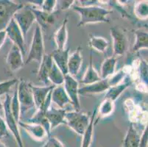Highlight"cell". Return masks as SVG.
Listing matches in <instances>:
<instances>
[{
    "mask_svg": "<svg viewBox=\"0 0 148 147\" xmlns=\"http://www.w3.org/2000/svg\"><path fill=\"white\" fill-rule=\"evenodd\" d=\"M72 8L80 16V21L77 24L78 27L88 24L109 23L108 16L112 13L111 10L100 6L80 7L74 5Z\"/></svg>",
    "mask_w": 148,
    "mask_h": 147,
    "instance_id": "6da1fadb",
    "label": "cell"
},
{
    "mask_svg": "<svg viewBox=\"0 0 148 147\" xmlns=\"http://www.w3.org/2000/svg\"><path fill=\"white\" fill-rule=\"evenodd\" d=\"M17 97L20 106V119L25 116L28 112L36 109L33 99L30 83L25 80H21L16 86Z\"/></svg>",
    "mask_w": 148,
    "mask_h": 147,
    "instance_id": "7a4b0ae2",
    "label": "cell"
},
{
    "mask_svg": "<svg viewBox=\"0 0 148 147\" xmlns=\"http://www.w3.org/2000/svg\"><path fill=\"white\" fill-rule=\"evenodd\" d=\"M44 55V43L42 31L41 27L38 25L33 33L29 54L25 63L28 64L31 61L34 60L40 63Z\"/></svg>",
    "mask_w": 148,
    "mask_h": 147,
    "instance_id": "3957f363",
    "label": "cell"
},
{
    "mask_svg": "<svg viewBox=\"0 0 148 147\" xmlns=\"http://www.w3.org/2000/svg\"><path fill=\"white\" fill-rule=\"evenodd\" d=\"M89 120L90 118L87 114L80 111L66 113L65 124L80 135H83L86 131L89 124Z\"/></svg>",
    "mask_w": 148,
    "mask_h": 147,
    "instance_id": "277c9868",
    "label": "cell"
},
{
    "mask_svg": "<svg viewBox=\"0 0 148 147\" xmlns=\"http://www.w3.org/2000/svg\"><path fill=\"white\" fill-rule=\"evenodd\" d=\"M5 102L3 103V110L4 113H5V123H6L8 129L13 134V136L14 137L18 147H25L24 143L22 141L21 134L19 133V129H18V122L16 121V119L13 117V114L10 110V101H11V97L10 95L7 94L5 95Z\"/></svg>",
    "mask_w": 148,
    "mask_h": 147,
    "instance_id": "5b68a950",
    "label": "cell"
},
{
    "mask_svg": "<svg viewBox=\"0 0 148 147\" xmlns=\"http://www.w3.org/2000/svg\"><path fill=\"white\" fill-rule=\"evenodd\" d=\"M23 6L22 3L10 0H0V31L5 30L15 13Z\"/></svg>",
    "mask_w": 148,
    "mask_h": 147,
    "instance_id": "8992f818",
    "label": "cell"
},
{
    "mask_svg": "<svg viewBox=\"0 0 148 147\" xmlns=\"http://www.w3.org/2000/svg\"><path fill=\"white\" fill-rule=\"evenodd\" d=\"M13 19L21 29L24 37H26L29 28L36 21V18L31 10V7L24 5L13 16Z\"/></svg>",
    "mask_w": 148,
    "mask_h": 147,
    "instance_id": "52a82bcc",
    "label": "cell"
},
{
    "mask_svg": "<svg viewBox=\"0 0 148 147\" xmlns=\"http://www.w3.org/2000/svg\"><path fill=\"white\" fill-rule=\"evenodd\" d=\"M113 40V56L117 57L125 53L128 46V39L126 33L121 28L113 27L110 29Z\"/></svg>",
    "mask_w": 148,
    "mask_h": 147,
    "instance_id": "ba28073f",
    "label": "cell"
},
{
    "mask_svg": "<svg viewBox=\"0 0 148 147\" xmlns=\"http://www.w3.org/2000/svg\"><path fill=\"white\" fill-rule=\"evenodd\" d=\"M63 85L75 111H80L78 82L72 76L66 75L64 76V82Z\"/></svg>",
    "mask_w": 148,
    "mask_h": 147,
    "instance_id": "9c48e42d",
    "label": "cell"
},
{
    "mask_svg": "<svg viewBox=\"0 0 148 147\" xmlns=\"http://www.w3.org/2000/svg\"><path fill=\"white\" fill-rule=\"evenodd\" d=\"M5 32H6L7 37H8L10 40L13 42V45L16 46L20 51L22 53L23 56H25L27 52L26 45H25V37L23 36L21 29L17 25L16 22L15 20L12 19L9 24L5 28Z\"/></svg>",
    "mask_w": 148,
    "mask_h": 147,
    "instance_id": "30bf717a",
    "label": "cell"
},
{
    "mask_svg": "<svg viewBox=\"0 0 148 147\" xmlns=\"http://www.w3.org/2000/svg\"><path fill=\"white\" fill-rule=\"evenodd\" d=\"M6 64L9 69L13 72L21 69L24 65V56L16 46L13 45L6 57Z\"/></svg>",
    "mask_w": 148,
    "mask_h": 147,
    "instance_id": "8fae6325",
    "label": "cell"
},
{
    "mask_svg": "<svg viewBox=\"0 0 148 147\" xmlns=\"http://www.w3.org/2000/svg\"><path fill=\"white\" fill-rule=\"evenodd\" d=\"M66 110L65 109L56 108L50 106L46 112L45 117L50 126V129H54L58 125L65 123V115Z\"/></svg>",
    "mask_w": 148,
    "mask_h": 147,
    "instance_id": "7c38bea8",
    "label": "cell"
},
{
    "mask_svg": "<svg viewBox=\"0 0 148 147\" xmlns=\"http://www.w3.org/2000/svg\"><path fill=\"white\" fill-rule=\"evenodd\" d=\"M69 48L64 49H56L50 55L55 64L58 67L64 76L68 75L67 65H68V60L69 57Z\"/></svg>",
    "mask_w": 148,
    "mask_h": 147,
    "instance_id": "4fadbf2b",
    "label": "cell"
},
{
    "mask_svg": "<svg viewBox=\"0 0 148 147\" xmlns=\"http://www.w3.org/2000/svg\"><path fill=\"white\" fill-rule=\"evenodd\" d=\"M81 50V47L78 46L76 51L69 57L68 65H67L68 75L72 76V77L77 75L81 68L82 63H83Z\"/></svg>",
    "mask_w": 148,
    "mask_h": 147,
    "instance_id": "5bb4252c",
    "label": "cell"
},
{
    "mask_svg": "<svg viewBox=\"0 0 148 147\" xmlns=\"http://www.w3.org/2000/svg\"><path fill=\"white\" fill-rule=\"evenodd\" d=\"M110 88L108 79H101V80L93 83V84L85 85L82 88H79L78 93L80 95H92V94H102L107 91Z\"/></svg>",
    "mask_w": 148,
    "mask_h": 147,
    "instance_id": "9a60e30c",
    "label": "cell"
},
{
    "mask_svg": "<svg viewBox=\"0 0 148 147\" xmlns=\"http://www.w3.org/2000/svg\"><path fill=\"white\" fill-rule=\"evenodd\" d=\"M18 124L24 128L29 135L36 141H42L46 136H48L45 129L40 124L29 123L24 121H19Z\"/></svg>",
    "mask_w": 148,
    "mask_h": 147,
    "instance_id": "2e32d148",
    "label": "cell"
},
{
    "mask_svg": "<svg viewBox=\"0 0 148 147\" xmlns=\"http://www.w3.org/2000/svg\"><path fill=\"white\" fill-rule=\"evenodd\" d=\"M55 85H45V86H36L33 85V84H30L31 90L33 93V99H34L35 105H36V109L39 108L41 105L44 104V101L46 100V98L49 94V93L52 91Z\"/></svg>",
    "mask_w": 148,
    "mask_h": 147,
    "instance_id": "e0dca14e",
    "label": "cell"
},
{
    "mask_svg": "<svg viewBox=\"0 0 148 147\" xmlns=\"http://www.w3.org/2000/svg\"><path fill=\"white\" fill-rule=\"evenodd\" d=\"M51 101L60 109H65V107L67 105L71 104L69 98L66 93L63 85L56 86L52 89Z\"/></svg>",
    "mask_w": 148,
    "mask_h": 147,
    "instance_id": "ac0fdd59",
    "label": "cell"
},
{
    "mask_svg": "<svg viewBox=\"0 0 148 147\" xmlns=\"http://www.w3.org/2000/svg\"><path fill=\"white\" fill-rule=\"evenodd\" d=\"M53 60L50 55L45 54L43 57L42 60L39 63L40 66L38 71V79L44 83V85H47L49 83L48 80V75L51 69Z\"/></svg>",
    "mask_w": 148,
    "mask_h": 147,
    "instance_id": "d6986e66",
    "label": "cell"
},
{
    "mask_svg": "<svg viewBox=\"0 0 148 147\" xmlns=\"http://www.w3.org/2000/svg\"><path fill=\"white\" fill-rule=\"evenodd\" d=\"M31 10L36 18V21L38 23V26L41 28L49 27L55 22V15L53 13H47L43 10L31 7Z\"/></svg>",
    "mask_w": 148,
    "mask_h": 147,
    "instance_id": "ffe728a7",
    "label": "cell"
},
{
    "mask_svg": "<svg viewBox=\"0 0 148 147\" xmlns=\"http://www.w3.org/2000/svg\"><path fill=\"white\" fill-rule=\"evenodd\" d=\"M68 16L64 18L61 26L56 32L54 36V40L56 44L57 49H64L68 40V29H67V24H68Z\"/></svg>",
    "mask_w": 148,
    "mask_h": 147,
    "instance_id": "44dd1931",
    "label": "cell"
},
{
    "mask_svg": "<svg viewBox=\"0 0 148 147\" xmlns=\"http://www.w3.org/2000/svg\"><path fill=\"white\" fill-rule=\"evenodd\" d=\"M101 77L97 73V71L95 70L94 65H93V56L92 52L90 53L89 57V64L88 66L86 71L85 73L84 76L80 80V83L85 85H88L93 84V83L98 82L101 80Z\"/></svg>",
    "mask_w": 148,
    "mask_h": 147,
    "instance_id": "7402d4cb",
    "label": "cell"
},
{
    "mask_svg": "<svg viewBox=\"0 0 148 147\" xmlns=\"http://www.w3.org/2000/svg\"><path fill=\"white\" fill-rule=\"evenodd\" d=\"M117 62V57H108L102 63L100 69V77L102 79H107L112 76L116 71V65Z\"/></svg>",
    "mask_w": 148,
    "mask_h": 147,
    "instance_id": "603a6c76",
    "label": "cell"
},
{
    "mask_svg": "<svg viewBox=\"0 0 148 147\" xmlns=\"http://www.w3.org/2000/svg\"><path fill=\"white\" fill-rule=\"evenodd\" d=\"M97 114V107L95 108V110L93 112L92 115L90 117L89 124H88L86 131L83 133L81 147H90V146H91V142H92L93 132H94L95 121H96L95 118H96Z\"/></svg>",
    "mask_w": 148,
    "mask_h": 147,
    "instance_id": "cb8c5ba5",
    "label": "cell"
},
{
    "mask_svg": "<svg viewBox=\"0 0 148 147\" xmlns=\"http://www.w3.org/2000/svg\"><path fill=\"white\" fill-rule=\"evenodd\" d=\"M140 135L133 124H130L125 137L124 138L122 147H138L140 141Z\"/></svg>",
    "mask_w": 148,
    "mask_h": 147,
    "instance_id": "d4e9b609",
    "label": "cell"
},
{
    "mask_svg": "<svg viewBox=\"0 0 148 147\" xmlns=\"http://www.w3.org/2000/svg\"><path fill=\"white\" fill-rule=\"evenodd\" d=\"M136 41L132 48L133 52H137L142 49L148 48V34L146 31L137 29L135 32Z\"/></svg>",
    "mask_w": 148,
    "mask_h": 147,
    "instance_id": "484cf974",
    "label": "cell"
},
{
    "mask_svg": "<svg viewBox=\"0 0 148 147\" xmlns=\"http://www.w3.org/2000/svg\"><path fill=\"white\" fill-rule=\"evenodd\" d=\"M130 83L129 82H125V83H120L117 85L111 87L107 91L105 99H110V100L115 102L118 99V97L122 94L124 91H125V89L130 85Z\"/></svg>",
    "mask_w": 148,
    "mask_h": 147,
    "instance_id": "4316f807",
    "label": "cell"
},
{
    "mask_svg": "<svg viewBox=\"0 0 148 147\" xmlns=\"http://www.w3.org/2000/svg\"><path fill=\"white\" fill-rule=\"evenodd\" d=\"M48 80L55 86L62 85L64 82V75L53 62L48 75Z\"/></svg>",
    "mask_w": 148,
    "mask_h": 147,
    "instance_id": "83f0119b",
    "label": "cell"
},
{
    "mask_svg": "<svg viewBox=\"0 0 148 147\" xmlns=\"http://www.w3.org/2000/svg\"><path fill=\"white\" fill-rule=\"evenodd\" d=\"M88 45L91 49L97 52H105L108 46L109 43L106 39L103 37L91 36L88 40Z\"/></svg>",
    "mask_w": 148,
    "mask_h": 147,
    "instance_id": "f1b7e54d",
    "label": "cell"
},
{
    "mask_svg": "<svg viewBox=\"0 0 148 147\" xmlns=\"http://www.w3.org/2000/svg\"><path fill=\"white\" fill-rule=\"evenodd\" d=\"M114 110V102L108 99H104L97 108L98 115L100 117L108 116Z\"/></svg>",
    "mask_w": 148,
    "mask_h": 147,
    "instance_id": "f546056e",
    "label": "cell"
},
{
    "mask_svg": "<svg viewBox=\"0 0 148 147\" xmlns=\"http://www.w3.org/2000/svg\"><path fill=\"white\" fill-rule=\"evenodd\" d=\"M134 13L138 19L146 20L148 17V5L146 1H142L136 4Z\"/></svg>",
    "mask_w": 148,
    "mask_h": 147,
    "instance_id": "4dcf8cb0",
    "label": "cell"
},
{
    "mask_svg": "<svg viewBox=\"0 0 148 147\" xmlns=\"http://www.w3.org/2000/svg\"><path fill=\"white\" fill-rule=\"evenodd\" d=\"M10 110H11V113L14 118L18 124V121H20V106L19 103H18V97H17L16 88L14 94L10 101Z\"/></svg>",
    "mask_w": 148,
    "mask_h": 147,
    "instance_id": "1f68e13d",
    "label": "cell"
},
{
    "mask_svg": "<svg viewBox=\"0 0 148 147\" xmlns=\"http://www.w3.org/2000/svg\"><path fill=\"white\" fill-rule=\"evenodd\" d=\"M126 76V73L125 72L124 70H119L116 73H114L112 76L109 77L108 79V83L110 88L113 87V86L117 85L120 84L122 83V81L123 80Z\"/></svg>",
    "mask_w": 148,
    "mask_h": 147,
    "instance_id": "d6a6232c",
    "label": "cell"
},
{
    "mask_svg": "<svg viewBox=\"0 0 148 147\" xmlns=\"http://www.w3.org/2000/svg\"><path fill=\"white\" fill-rule=\"evenodd\" d=\"M18 83V79H13L9 80L3 81L0 83V96L3 95H7L10 91V88L13 85Z\"/></svg>",
    "mask_w": 148,
    "mask_h": 147,
    "instance_id": "836d02e7",
    "label": "cell"
},
{
    "mask_svg": "<svg viewBox=\"0 0 148 147\" xmlns=\"http://www.w3.org/2000/svg\"><path fill=\"white\" fill-rule=\"evenodd\" d=\"M57 5V1L56 0H44L42 2L41 8V10L47 13H52Z\"/></svg>",
    "mask_w": 148,
    "mask_h": 147,
    "instance_id": "e575fe53",
    "label": "cell"
},
{
    "mask_svg": "<svg viewBox=\"0 0 148 147\" xmlns=\"http://www.w3.org/2000/svg\"><path fill=\"white\" fill-rule=\"evenodd\" d=\"M9 132L5 120L0 116V141L5 137H8Z\"/></svg>",
    "mask_w": 148,
    "mask_h": 147,
    "instance_id": "d590c367",
    "label": "cell"
},
{
    "mask_svg": "<svg viewBox=\"0 0 148 147\" xmlns=\"http://www.w3.org/2000/svg\"><path fill=\"white\" fill-rule=\"evenodd\" d=\"M140 70H141V77L142 80L145 85H147V64L145 60H141L140 63Z\"/></svg>",
    "mask_w": 148,
    "mask_h": 147,
    "instance_id": "8d00e7d4",
    "label": "cell"
},
{
    "mask_svg": "<svg viewBox=\"0 0 148 147\" xmlns=\"http://www.w3.org/2000/svg\"><path fill=\"white\" fill-rule=\"evenodd\" d=\"M41 147H64V146L56 137H49L47 141Z\"/></svg>",
    "mask_w": 148,
    "mask_h": 147,
    "instance_id": "74e56055",
    "label": "cell"
},
{
    "mask_svg": "<svg viewBox=\"0 0 148 147\" xmlns=\"http://www.w3.org/2000/svg\"><path fill=\"white\" fill-rule=\"evenodd\" d=\"M148 141V128L147 126L145 128L142 135L140 137V141L138 147H147Z\"/></svg>",
    "mask_w": 148,
    "mask_h": 147,
    "instance_id": "f35d334b",
    "label": "cell"
},
{
    "mask_svg": "<svg viewBox=\"0 0 148 147\" xmlns=\"http://www.w3.org/2000/svg\"><path fill=\"white\" fill-rule=\"evenodd\" d=\"M75 1H72V0H69V1H57V4H58L59 7H60V9L62 10H65L67 9H69L71 7H72L75 4Z\"/></svg>",
    "mask_w": 148,
    "mask_h": 147,
    "instance_id": "ab89813d",
    "label": "cell"
},
{
    "mask_svg": "<svg viewBox=\"0 0 148 147\" xmlns=\"http://www.w3.org/2000/svg\"><path fill=\"white\" fill-rule=\"evenodd\" d=\"M80 2V7H91V6H98L99 1H85V0H80L78 1Z\"/></svg>",
    "mask_w": 148,
    "mask_h": 147,
    "instance_id": "60d3db41",
    "label": "cell"
},
{
    "mask_svg": "<svg viewBox=\"0 0 148 147\" xmlns=\"http://www.w3.org/2000/svg\"><path fill=\"white\" fill-rule=\"evenodd\" d=\"M7 38V34L5 30H2L0 31V49L2 48V46H3L4 43L5 42V40H6Z\"/></svg>",
    "mask_w": 148,
    "mask_h": 147,
    "instance_id": "b9f144b4",
    "label": "cell"
},
{
    "mask_svg": "<svg viewBox=\"0 0 148 147\" xmlns=\"http://www.w3.org/2000/svg\"><path fill=\"white\" fill-rule=\"evenodd\" d=\"M0 147H8V146L5 144H4L3 142H2V141H0Z\"/></svg>",
    "mask_w": 148,
    "mask_h": 147,
    "instance_id": "7bdbcfd3",
    "label": "cell"
},
{
    "mask_svg": "<svg viewBox=\"0 0 148 147\" xmlns=\"http://www.w3.org/2000/svg\"><path fill=\"white\" fill-rule=\"evenodd\" d=\"M2 109H3V103H2V102L0 100V110H2Z\"/></svg>",
    "mask_w": 148,
    "mask_h": 147,
    "instance_id": "ee69618b",
    "label": "cell"
}]
</instances>
